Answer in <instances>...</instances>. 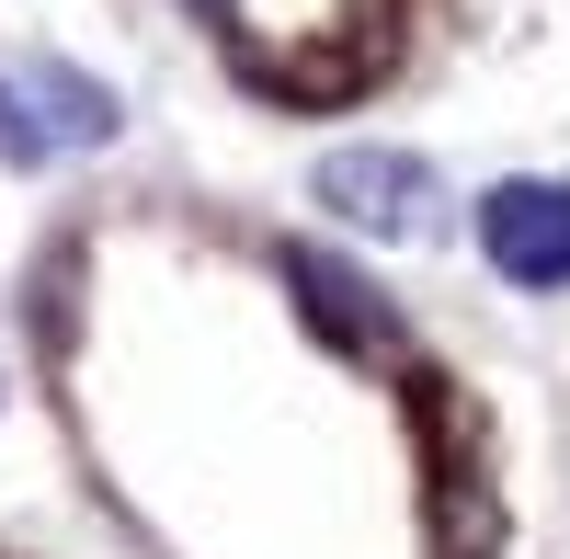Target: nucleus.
<instances>
[{"label": "nucleus", "mask_w": 570, "mask_h": 559, "mask_svg": "<svg viewBox=\"0 0 570 559\" xmlns=\"http://www.w3.org/2000/svg\"><path fill=\"white\" fill-rule=\"evenodd\" d=\"M480 252L513 286H570V183H502L480 206Z\"/></svg>", "instance_id": "nucleus-1"}, {"label": "nucleus", "mask_w": 570, "mask_h": 559, "mask_svg": "<svg viewBox=\"0 0 570 559\" xmlns=\"http://www.w3.org/2000/svg\"><path fill=\"white\" fill-rule=\"evenodd\" d=\"M320 195L343 206V217H365V228H411L434 183H422V160H400V149H343V160L320 171Z\"/></svg>", "instance_id": "nucleus-2"}]
</instances>
